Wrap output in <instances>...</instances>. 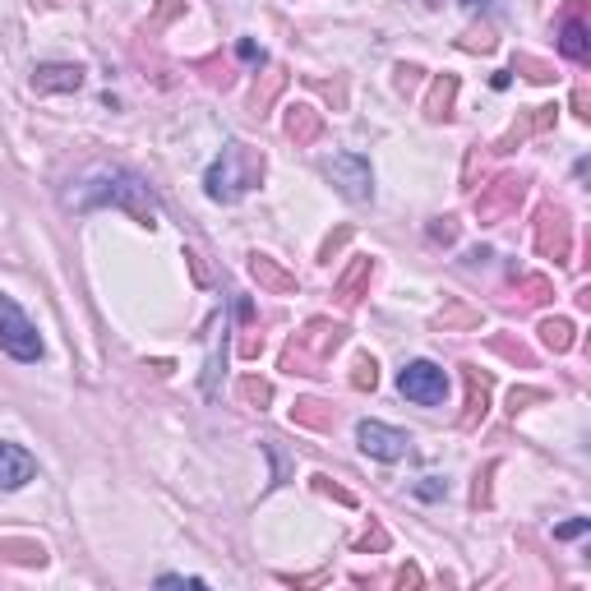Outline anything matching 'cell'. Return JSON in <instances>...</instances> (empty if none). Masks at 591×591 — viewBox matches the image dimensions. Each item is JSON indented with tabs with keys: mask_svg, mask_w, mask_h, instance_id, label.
Masks as SVG:
<instances>
[{
	"mask_svg": "<svg viewBox=\"0 0 591 591\" xmlns=\"http://www.w3.org/2000/svg\"><path fill=\"white\" fill-rule=\"evenodd\" d=\"M536 250H541L545 259H555V264L568 259V250H573V231H568L564 208L545 204L541 213H536Z\"/></svg>",
	"mask_w": 591,
	"mask_h": 591,
	"instance_id": "9c48e42d",
	"label": "cell"
},
{
	"mask_svg": "<svg viewBox=\"0 0 591 591\" xmlns=\"http://www.w3.org/2000/svg\"><path fill=\"white\" fill-rule=\"evenodd\" d=\"M250 278L259 287L278 291V296H291L296 291V278H291L287 268H278V259H268V254H250Z\"/></svg>",
	"mask_w": 591,
	"mask_h": 591,
	"instance_id": "7c38bea8",
	"label": "cell"
},
{
	"mask_svg": "<svg viewBox=\"0 0 591 591\" xmlns=\"http://www.w3.org/2000/svg\"><path fill=\"white\" fill-rule=\"evenodd\" d=\"M559 51H564L568 61H578V65L591 56V37H587V24H582L578 10H573L564 24H559Z\"/></svg>",
	"mask_w": 591,
	"mask_h": 591,
	"instance_id": "4fadbf2b",
	"label": "cell"
},
{
	"mask_svg": "<svg viewBox=\"0 0 591 591\" xmlns=\"http://www.w3.org/2000/svg\"><path fill=\"white\" fill-rule=\"evenodd\" d=\"M541 342L550 351H568L573 347V324L568 319H541Z\"/></svg>",
	"mask_w": 591,
	"mask_h": 591,
	"instance_id": "d6986e66",
	"label": "cell"
},
{
	"mask_svg": "<svg viewBox=\"0 0 591 591\" xmlns=\"http://www.w3.org/2000/svg\"><path fill=\"white\" fill-rule=\"evenodd\" d=\"M356 444H361V453H370L379 462H398V458H407L411 435H402V430H393L384 421H361L356 425Z\"/></svg>",
	"mask_w": 591,
	"mask_h": 591,
	"instance_id": "ba28073f",
	"label": "cell"
},
{
	"mask_svg": "<svg viewBox=\"0 0 591 591\" xmlns=\"http://www.w3.org/2000/svg\"><path fill=\"white\" fill-rule=\"evenodd\" d=\"M370 278H374V259H356V264L342 273V282H338V305H356V301H361V291L370 287Z\"/></svg>",
	"mask_w": 591,
	"mask_h": 591,
	"instance_id": "2e32d148",
	"label": "cell"
},
{
	"mask_svg": "<svg viewBox=\"0 0 591 591\" xmlns=\"http://www.w3.org/2000/svg\"><path fill=\"white\" fill-rule=\"evenodd\" d=\"M439 324H481V314L467 310V305H453L448 314H439Z\"/></svg>",
	"mask_w": 591,
	"mask_h": 591,
	"instance_id": "cb8c5ba5",
	"label": "cell"
},
{
	"mask_svg": "<svg viewBox=\"0 0 591 591\" xmlns=\"http://www.w3.org/2000/svg\"><path fill=\"white\" fill-rule=\"evenodd\" d=\"M416 495H421V499H439V495H444V485H439V476H425V481L416 485Z\"/></svg>",
	"mask_w": 591,
	"mask_h": 591,
	"instance_id": "4316f807",
	"label": "cell"
},
{
	"mask_svg": "<svg viewBox=\"0 0 591 591\" xmlns=\"http://www.w3.org/2000/svg\"><path fill=\"white\" fill-rule=\"evenodd\" d=\"M522 194H527V181H522V176H499L495 185H485V190L476 194V218L499 222V218H508V213H518Z\"/></svg>",
	"mask_w": 591,
	"mask_h": 591,
	"instance_id": "52a82bcc",
	"label": "cell"
},
{
	"mask_svg": "<svg viewBox=\"0 0 591 591\" xmlns=\"http://www.w3.org/2000/svg\"><path fill=\"white\" fill-rule=\"evenodd\" d=\"M518 291H527V296H522V301H550V296H555V287H550V278H541V273H522L518 278Z\"/></svg>",
	"mask_w": 591,
	"mask_h": 591,
	"instance_id": "ffe728a7",
	"label": "cell"
},
{
	"mask_svg": "<svg viewBox=\"0 0 591 591\" xmlns=\"http://www.w3.org/2000/svg\"><path fill=\"white\" fill-rule=\"evenodd\" d=\"M591 522L587 518H573V522H564V527H555V541H573V536H582Z\"/></svg>",
	"mask_w": 591,
	"mask_h": 591,
	"instance_id": "484cf974",
	"label": "cell"
},
{
	"mask_svg": "<svg viewBox=\"0 0 591 591\" xmlns=\"http://www.w3.org/2000/svg\"><path fill=\"white\" fill-rule=\"evenodd\" d=\"M241 61H250V65H264V47H254V42H241Z\"/></svg>",
	"mask_w": 591,
	"mask_h": 591,
	"instance_id": "f1b7e54d",
	"label": "cell"
},
{
	"mask_svg": "<svg viewBox=\"0 0 591 591\" xmlns=\"http://www.w3.org/2000/svg\"><path fill=\"white\" fill-rule=\"evenodd\" d=\"M324 176L338 185V194L342 199H351V204H370L374 199V171H370V162H365L361 153L324 157Z\"/></svg>",
	"mask_w": 591,
	"mask_h": 591,
	"instance_id": "5b68a950",
	"label": "cell"
},
{
	"mask_svg": "<svg viewBox=\"0 0 591 591\" xmlns=\"http://www.w3.org/2000/svg\"><path fill=\"white\" fill-rule=\"evenodd\" d=\"M398 388H402V398L416 402V407H444L448 402V374H444V365H435V361L402 365Z\"/></svg>",
	"mask_w": 591,
	"mask_h": 591,
	"instance_id": "8992f818",
	"label": "cell"
},
{
	"mask_svg": "<svg viewBox=\"0 0 591 591\" xmlns=\"http://www.w3.org/2000/svg\"><path fill=\"white\" fill-rule=\"evenodd\" d=\"M347 236H351V231H338V236H333V241H328V245H324V264H333V250H338V245H342V241H347Z\"/></svg>",
	"mask_w": 591,
	"mask_h": 591,
	"instance_id": "f546056e",
	"label": "cell"
},
{
	"mask_svg": "<svg viewBox=\"0 0 591 591\" xmlns=\"http://www.w3.org/2000/svg\"><path fill=\"white\" fill-rule=\"evenodd\" d=\"M467 388H471V393H467V411H462V425L471 430V425L485 416V407H490V374H481L476 365H467Z\"/></svg>",
	"mask_w": 591,
	"mask_h": 591,
	"instance_id": "9a60e30c",
	"label": "cell"
},
{
	"mask_svg": "<svg viewBox=\"0 0 591 591\" xmlns=\"http://www.w3.org/2000/svg\"><path fill=\"white\" fill-rule=\"evenodd\" d=\"M347 342V328L333 324V319H310V324L291 338V347L282 351V365H296V374H319L314 365H324L333 361V351Z\"/></svg>",
	"mask_w": 591,
	"mask_h": 591,
	"instance_id": "3957f363",
	"label": "cell"
},
{
	"mask_svg": "<svg viewBox=\"0 0 591 591\" xmlns=\"http://www.w3.org/2000/svg\"><path fill=\"white\" fill-rule=\"evenodd\" d=\"M518 70H527V79H536V84H550L555 79V70L545 61H531V56H518Z\"/></svg>",
	"mask_w": 591,
	"mask_h": 591,
	"instance_id": "603a6c76",
	"label": "cell"
},
{
	"mask_svg": "<svg viewBox=\"0 0 591 591\" xmlns=\"http://www.w3.org/2000/svg\"><path fill=\"white\" fill-rule=\"evenodd\" d=\"M157 587H190V591H204V578H181V573H162Z\"/></svg>",
	"mask_w": 591,
	"mask_h": 591,
	"instance_id": "d4e9b609",
	"label": "cell"
},
{
	"mask_svg": "<svg viewBox=\"0 0 591 591\" xmlns=\"http://www.w3.org/2000/svg\"><path fill=\"white\" fill-rule=\"evenodd\" d=\"M291 421L310 425V430H328V425H333V416H328V411H324V402L301 398V402H296V407H291Z\"/></svg>",
	"mask_w": 591,
	"mask_h": 591,
	"instance_id": "ac0fdd59",
	"label": "cell"
},
{
	"mask_svg": "<svg viewBox=\"0 0 591 591\" xmlns=\"http://www.w3.org/2000/svg\"><path fill=\"white\" fill-rule=\"evenodd\" d=\"M453 93H458V79H453V74L435 79L430 93H425V116H430V121H448V116H453Z\"/></svg>",
	"mask_w": 591,
	"mask_h": 591,
	"instance_id": "e0dca14e",
	"label": "cell"
},
{
	"mask_svg": "<svg viewBox=\"0 0 591 591\" xmlns=\"http://www.w3.org/2000/svg\"><path fill=\"white\" fill-rule=\"evenodd\" d=\"M84 88V70L65 61H47L33 70V93H79Z\"/></svg>",
	"mask_w": 591,
	"mask_h": 591,
	"instance_id": "8fae6325",
	"label": "cell"
},
{
	"mask_svg": "<svg viewBox=\"0 0 591 591\" xmlns=\"http://www.w3.org/2000/svg\"><path fill=\"white\" fill-rule=\"evenodd\" d=\"M241 398L254 402V407H264V402L273 398V388H268L264 379H254V374H250V379H241Z\"/></svg>",
	"mask_w": 591,
	"mask_h": 591,
	"instance_id": "44dd1931",
	"label": "cell"
},
{
	"mask_svg": "<svg viewBox=\"0 0 591 591\" xmlns=\"http://www.w3.org/2000/svg\"><path fill=\"white\" fill-rule=\"evenodd\" d=\"M430 236H435V241H453V236H458V227H453V218H439L435 227H430Z\"/></svg>",
	"mask_w": 591,
	"mask_h": 591,
	"instance_id": "83f0119b",
	"label": "cell"
},
{
	"mask_svg": "<svg viewBox=\"0 0 591 591\" xmlns=\"http://www.w3.org/2000/svg\"><path fill=\"white\" fill-rule=\"evenodd\" d=\"M379 384V365L370 361V356H361L356 361V374H351V388H374Z\"/></svg>",
	"mask_w": 591,
	"mask_h": 591,
	"instance_id": "7402d4cb",
	"label": "cell"
},
{
	"mask_svg": "<svg viewBox=\"0 0 591 591\" xmlns=\"http://www.w3.org/2000/svg\"><path fill=\"white\" fill-rule=\"evenodd\" d=\"M462 5H467V10H495L499 0H462Z\"/></svg>",
	"mask_w": 591,
	"mask_h": 591,
	"instance_id": "4dcf8cb0",
	"label": "cell"
},
{
	"mask_svg": "<svg viewBox=\"0 0 591 591\" xmlns=\"http://www.w3.org/2000/svg\"><path fill=\"white\" fill-rule=\"evenodd\" d=\"M259 181H264V153H254L245 144H227L213 157V167L204 171V190L213 204H236Z\"/></svg>",
	"mask_w": 591,
	"mask_h": 591,
	"instance_id": "7a4b0ae2",
	"label": "cell"
},
{
	"mask_svg": "<svg viewBox=\"0 0 591 591\" xmlns=\"http://www.w3.org/2000/svg\"><path fill=\"white\" fill-rule=\"evenodd\" d=\"M0 351L24 365L42 361V333H37L33 319H28V314L14 305V296H5V291H0Z\"/></svg>",
	"mask_w": 591,
	"mask_h": 591,
	"instance_id": "277c9868",
	"label": "cell"
},
{
	"mask_svg": "<svg viewBox=\"0 0 591 591\" xmlns=\"http://www.w3.org/2000/svg\"><path fill=\"white\" fill-rule=\"evenodd\" d=\"M28 481H37V458L28 448L0 439V490H24Z\"/></svg>",
	"mask_w": 591,
	"mask_h": 591,
	"instance_id": "30bf717a",
	"label": "cell"
},
{
	"mask_svg": "<svg viewBox=\"0 0 591 591\" xmlns=\"http://www.w3.org/2000/svg\"><path fill=\"white\" fill-rule=\"evenodd\" d=\"M287 134L296 144H314V139L324 134V116H319L310 102H296V107H287Z\"/></svg>",
	"mask_w": 591,
	"mask_h": 591,
	"instance_id": "5bb4252c",
	"label": "cell"
},
{
	"mask_svg": "<svg viewBox=\"0 0 591 591\" xmlns=\"http://www.w3.org/2000/svg\"><path fill=\"white\" fill-rule=\"evenodd\" d=\"M70 204L84 208V213L111 204V208H121V213H130V218H139L144 227L157 222V199L148 190V181L125 167H93L88 176H79L70 190Z\"/></svg>",
	"mask_w": 591,
	"mask_h": 591,
	"instance_id": "6da1fadb",
	"label": "cell"
}]
</instances>
